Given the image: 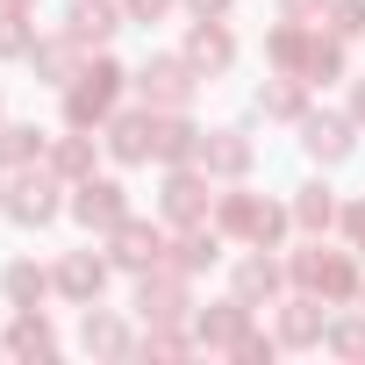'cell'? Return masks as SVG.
<instances>
[{
  "mask_svg": "<svg viewBox=\"0 0 365 365\" xmlns=\"http://www.w3.org/2000/svg\"><path fill=\"white\" fill-rule=\"evenodd\" d=\"M230 58H237V51H230V36H222V29H208V22H201V29L187 36V65H194V72H222Z\"/></svg>",
  "mask_w": 365,
  "mask_h": 365,
  "instance_id": "cell-4",
  "label": "cell"
},
{
  "mask_svg": "<svg viewBox=\"0 0 365 365\" xmlns=\"http://www.w3.org/2000/svg\"><path fill=\"white\" fill-rule=\"evenodd\" d=\"M194 194H201L194 179H172V201H165V208H172V215H194Z\"/></svg>",
  "mask_w": 365,
  "mask_h": 365,
  "instance_id": "cell-17",
  "label": "cell"
},
{
  "mask_svg": "<svg viewBox=\"0 0 365 365\" xmlns=\"http://www.w3.org/2000/svg\"><path fill=\"white\" fill-rule=\"evenodd\" d=\"M187 72H194V65L158 58V65H143V93H150V101H165V108H179V101L194 93V79H187Z\"/></svg>",
  "mask_w": 365,
  "mask_h": 365,
  "instance_id": "cell-3",
  "label": "cell"
},
{
  "mask_svg": "<svg viewBox=\"0 0 365 365\" xmlns=\"http://www.w3.org/2000/svg\"><path fill=\"white\" fill-rule=\"evenodd\" d=\"M287 336H294V344H308V336H315V315H308V308H294V315H287Z\"/></svg>",
  "mask_w": 365,
  "mask_h": 365,
  "instance_id": "cell-20",
  "label": "cell"
},
{
  "mask_svg": "<svg viewBox=\"0 0 365 365\" xmlns=\"http://www.w3.org/2000/svg\"><path fill=\"white\" fill-rule=\"evenodd\" d=\"M301 8H315V0H287V15H301Z\"/></svg>",
  "mask_w": 365,
  "mask_h": 365,
  "instance_id": "cell-24",
  "label": "cell"
},
{
  "mask_svg": "<svg viewBox=\"0 0 365 365\" xmlns=\"http://www.w3.org/2000/svg\"><path fill=\"white\" fill-rule=\"evenodd\" d=\"M308 150H315L322 165L351 158V122H308Z\"/></svg>",
  "mask_w": 365,
  "mask_h": 365,
  "instance_id": "cell-7",
  "label": "cell"
},
{
  "mask_svg": "<svg viewBox=\"0 0 365 365\" xmlns=\"http://www.w3.org/2000/svg\"><path fill=\"white\" fill-rule=\"evenodd\" d=\"M108 29H115V15L101 8V0H79V8H72V36H79V43H86V36H108Z\"/></svg>",
  "mask_w": 365,
  "mask_h": 365,
  "instance_id": "cell-10",
  "label": "cell"
},
{
  "mask_svg": "<svg viewBox=\"0 0 365 365\" xmlns=\"http://www.w3.org/2000/svg\"><path fill=\"white\" fill-rule=\"evenodd\" d=\"M265 108H272V115H294V108H301V93H294V86H272V93H265Z\"/></svg>",
  "mask_w": 365,
  "mask_h": 365,
  "instance_id": "cell-19",
  "label": "cell"
},
{
  "mask_svg": "<svg viewBox=\"0 0 365 365\" xmlns=\"http://www.w3.org/2000/svg\"><path fill=\"white\" fill-rule=\"evenodd\" d=\"M15 351H51V329H43V322H36V315H29V322H22V329H15Z\"/></svg>",
  "mask_w": 365,
  "mask_h": 365,
  "instance_id": "cell-14",
  "label": "cell"
},
{
  "mask_svg": "<svg viewBox=\"0 0 365 365\" xmlns=\"http://www.w3.org/2000/svg\"><path fill=\"white\" fill-rule=\"evenodd\" d=\"M115 79H122L115 65H93V72H79V86H72V101H65V108H72V122H93V115H108V108H115Z\"/></svg>",
  "mask_w": 365,
  "mask_h": 365,
  "instance_id": "cell-1",
  "label": "cell"
},
{
  "mask_svg": "<svg viewBox=\"0 0 365 365\" xmlns=\"http://www.w3.org/2000/svg\"><path fill=\"white\" fill-rule=\"evenodd\" d=\"M201 158H215V165H222V172H237V165H244V158H251V150H244V136H237V129H222V136H215V143H208V150H201Z\"/></svg>",
  "mask_w": 365,
  "mask_h": 365,
  "instance_id": "cell-12",
  "label": "cell"
},
{
  "mask_svg": "<svg viewBox=\"0 0 365 365\" xmlns=\"http://www.w3.org/2000/svg\"><path fill=\"white\" fill-rule=\"evenodd\" d=\"M301 222H329V194H322V187H308V201H301Z\"/></svg>",
  "mask_w": 365,
  "mask_h": 365,
  "instance_id": "cell-18",
  "label": "cell"
},
{
  "mask_svg": "<svg viewBox=\"0 0 365 365\" xmlns=\"http://www.w3.org/2000/svg\"><path fill=\"white\" fill-rule=\"evenodd\" d=\"M351 29H365V0H336V36H351Z\"/></svg>",
  "mask_w": 365,
  "mask_h": 365,
  "instance_id": "cell-15",
  "label": "cell"
},
{
  "mask_svg": "<svg viewBox=\"0 0 365 365\" xmlns=\"http://www.w3.org/2000/svg\"><path fill=\"white\" fill-rule=\"evenodd\" d=\"M15 215H22V222H51V215H58L51 179H22V187H15Z\"/></svg>",
  "mask_w": 365,
  "mask_h": 365,
  "instance_id": "cell-8",
  "label": "cell"
},
{
  "mask_svg": "<svg viewBox=\"0 0 365 365\" xmlns=\"http://www.w3.org/2000/svg\"><path fill=\"white\" fill-rule=\"evenodd\" d=\"M8 294H15L22 308H29V301H43V272H36V265H15V272H8Z\"/></svg>",
  "mask_w": 365,
  "mask_h": 365,
  "instance_id": "cell-13",
  "label": "cell"
},
{
  "mask_svg": "<svg viewBox=\"0 0 365 365\" xmlns=\"http://www.w3.org/2000/svg\"><path fill=\"white\" fill-rule=\"evenodd\" d=\"M244 294H272V265H265V258L244 265Z\"/></svg>",
  "mask_w": 365,
  "mask_h": 365,
  "instance_id": "cell-16",
  "label": "cell"
},
{
  "mask_svg": "<svg viewBox=\"0 0 365 365\" xmlns=\"http://www.w3.org/2000/svg\"><path fill=\"white\" fill-rule=\"evenodd\" d=\"M22 15H0V51H22V29H15Z\"/></svg>",
  "mask_w": 365,
  "mask_h": 365,
  "instance_id": "cell-21",
  "label": "cell"
},
{
  "mask_svg": "<svg viewBox=\"0 0 365 365\" xmlns=\"http://www.w3.org/2000/svg\"><path fill=\"white\" fill-rule=\"evenodd\" d=\"M115 258H122V265H150V258H158V230H143V222H115Z\"/></svg>",
  "mask_w": 365,
  "mask_h": 365,
  "instance_id": "cell-6",
  "label": "cell"
},
{
  "mask_svg": "<svg viewBox=\"0 0 365 365\" xmlns=\"http://www.w3.org/2000/svg\"><path fill=\"white\" fill-rule=\"evenodd\" d=\"M129 8H136V15H158V8H165V0H129Z\"/></svg>",
  "mask_w": 365,
  "mask_h": 365,
  "instance_id": "cell-22",
  "label": "cell"
},
{
  "mask_svg": "<svg viewBox=\"0 0 365 365\" xmlns=\"http://www.w3.org/2000/svg\"><path fill=\"white\" fill-rule=\"evenodd\" d=\"M358 122H365V86H358Z\"/></svg>",
  "mask_w": 365,
  "mask_h": 365,
  "instance_id": "cell-25",
  "label": "cell"
},
{
  "mask_svg": "<svg viewBox=\"0 0 365 365\" xmlns=\"http://www.w3.org/2000/svg\"><path fill=\"white\" fill-rule=\"evenodd\" d=\"M150 150H158V122H150V115L115 122V158H129V165H136V158H150Z\"/></svg>",
  "mask_w": 365,
  "mask_h": 365,
  "instance_id": "cell-5",
  "label": "cell"
},
{
  "mask_svg": "<svg viewBox=\"0 0 365 365\" xmlns=\"http://www.w3.org/2000/svg\"><path fill=\"white\" fill-rule=\"evenodd\" d=\"M301 279H315V287H329V294H344V287H351V272H344L336 258H301Z\"/></svg>",
  "mask_w": 365,
  "mask_h": 365,
  "instance_id": "cell-11",
  "label": "cell"
},
{
  "mask_svg": "<svg viewBox=\"0 0 365 365\" xmlns=\"http://www.w3.org/2000/svg\"><path fill=\"white\" fill-rule=\"evenodd\" d=\"M72 215H79V222L115 230V222H122V187H115V179H86V187H79V201H72Z\"/></svg>",
  "mask_w": 365,
  "mask_h": 365,
  "instance_id": "cell-2",
  "label": "cell"
},
{
  "mask_svg": "<svg viewBox=\"0 0 365 365\" xmlns=\"http://www.w3.org/2000/svg\"><path fill=\"white\" fill-rule=\"evenodd\" d=\"M58 279H65V294H79V301H93L108 272H101V258H65V272H58Z\"/></svg>",
  "mask_w": 365,
  "mask_h": 365,
  "instance_id": "cell-9",
  "label": "cell"
},
{
  "mask_svg": "<svg viewBox=\"0 0 365 365\" xmlns=\"http://www.w3.org/2000/svg\"><path fill=\"white\" fill-rule=\"evenodd\" d=\"M194 8H201V15H222V8H230V0H194Z\"/></svg>",
  "mask_w": 365,
  "mask_h": 365,
  "instance_id": "cell-23",
  "label": "cell"
}]
</instances>
